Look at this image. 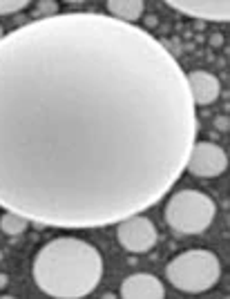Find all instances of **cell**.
<instances>
[{"label":"cell","mask_w":230,"mask_h":299,"mask_svg":"<svg viewBox=\"0 0 230 299\" xmlns=\"http://www.w3.org/2000/svg\"><path fill=\"white\" fill-rule=\"evenodd\" d=\"M168 282L181 293H206L221 277V266L215 253L195 248V250H185L168 264L166 268Z\"/></svg>","instance_id":"obj_1"},{"label":"cell","mask_w":230,"mask_h":299,"mask_svg":"<svg viewBox=\"0 0 230 299\" xmlns=\"http://www.w3.org/2000/svg\"><path fill=\"white\" fill-rule=\"evenodd\" d=\"M215 210L217 206L206 192L179 190L166 206V221L179 235H199L210 225Z\"/></svg>","instance_id":"obj_2"},{"label":"cell","mask_w":230,"mask_h":299,"mask_svg":"<svg viewBox=\"0 0 230 299\" xmlns=\"http://www.w3.org/2000/svg\"><path fill=\"white\" fill-rule=\"evenodd\" d=\"M226 165H228V156L217 143L199 141L192 148V154H190L188 172L199 179H213L224 172Z\"/></svg>","instance_id":"obj_3"},{"label":"cell","mask_w":230,"mask_h":299,"mask_svg":"<svg viewBox=\"0 0 230 299\" xmlns=\"http://www.w3.org/2000/svg\"><path fill=\"white\" fill-rule=\"evenodd\" d=\"M116 239L127 253H148L156 243V228L145 217H132L116 230Z\"/></svg>","instance_id":"obj_4"},{"label":"cell","mask_w":230,"mask_h":299,"mask_svg":"<svg viewBox=\"0 0 230 299\" xmlns=\"http://www.w3.org/2000/svg\"><path fill=\"white\" fill-rule=\"evenodd\" d=\"M119 293H121L123 299H163L166 297L161 279L154 275H148V272L130 275L121 284Z\"/></svg>","instance_id":"obj_5"},{"label":"cell","mask_w":230,"mask_h":299,"mask_svg":"<svg viewBox=\"0 0 230 299\" xmlns=\"http://www.w3.org/2000/svg\"><path fill=\"white\" fill-rule=\"evenodd\" d=\"M188 83H190V92L195 98L197 105H213L215 101L221 94V85H219V78L210 72H203V69H197V72H190L188 74Z\"/></svg>","instance_id":"obj_6"},{"label":"cell","mask_w":230,"mask_h":299,"mask_svg":"<svg viewBox=\"0 0 230 299\" xmlns=\"http://www.w3.org/2000/svg\"><path fill=\"white\" fill-rule=\"evenodd\" d=\"M168 7H174L177 12L188 14L195 18H210V20H228L230 9L228 2H185V0H170Z\"/></svg>","instance_id":"obj_7"},{"label":"cell","mask_w":230,"mask_h":299,"mask_svg":"<svg viewBox=\"0 0 230 299\" xmlns=\"http://www.w3.org/2000/svg\"><path fill=\"white\" fill-rule=\"evenodd\" d=\"M105 7L112 16L127 20V23H134L143 16V0H107Z\"/></svg>","instance_id":"obj_8"},{"label":"cell","mask_w":230,"mask_h":299,"mask_svg":"<svg viewBox=\"0 0 230 299\" xmlns=\"http://www.w3.org/2000/svg\"><path fill=\"white\" fill-rule=\"evenodd\" d=\"M27 221H25L20 214H14V212H5L0 217V230L9 237H16V235H23L27 230Z\"/></svg>","instance_id":"obj_9"},{"label":"cell","mask_w":230,"mask_h":299,"mask_svg":"<svg viewBox=\"0 0 230 299\" xmlns=\"http://www.w3.org/2000/svg\"><path fill=\"white\" fill-rule=\"evenodd\" d=\"M29 7V0H0V16H12Z\"/></svg>","instance_id":"obj_10"},{"label":"cell","mask_w":230,"mask_h":299,"mask_svg":"<svg viewBox=\"0 0 230 299\" xmlns=\"http://www.w3.org/2000/svg\"><path fill=\"white\" fill-rule=\"evenodd\" d=\"M56 12H58V2H54V0H41V2H36L34 16H54Z\"/></svg>","instance_id":"obj_11"},{"label":"cell","mask_w":230,"mask_h":299,"mask_svg":"<svg viewBox=\"0 0 230 299\" xmlns=\"http://www.w3.org/2000/svg\"><path fill=\"white\" fill-rule=\"evenodd\" d=\"M7 284H9V277H7L5 272H0V290H2V288H7Z\"/></svg>","instance_id":"obj_12"},{"label":"cell","mask_w":230,"mask_h":299,"mask_svg":"<svg viewBox=\"0 0 230 299\" xmlns=\"http://www.w3.org/2000/svg\"><path fill=\"white\" fill-rule=\"evenodd\" d=\"M145 25H148V27H154V25H156V16H145Z\"/></svg>","instance_id":"obj_13"},{"label":"cell","mask_w":230,"mask_h":299,"mask_svg":"<svg viewBox=\"0 0 230 299\" xmlns=\"http://www.w3.org/2000/svg\"><path fill=\"white\" fill-rule=\"evenodd\" d=\"M213 45H221V36H213Z\"/></svg>","instance_id":"obj_14"},{"label":"cell","mask_w":230,"mask_h":299,"mask_svg":"<svg viewBox=\"0 0 230 299\" xmlns=\"http://www.w3.org/2000/svg\"><path fill=\"white\" fill-rule=\"evenodd\" d=\"M0 261H2V250H0Z\"/></svg>","instance_id":"obj_15"},{"label":"cell","mask_w":230,"mask_h":299,"mask_svg":"<svg viewBox=\"0 0 230 299\" xmlns=\"http://www.w3.org/2000/svg\"><path fill=\"white\" fill-rule=\"evenodd\" d=\"M0 38H2V27H0Z\"/></svg>","instance_id":"obj_16"}]
</instances>
